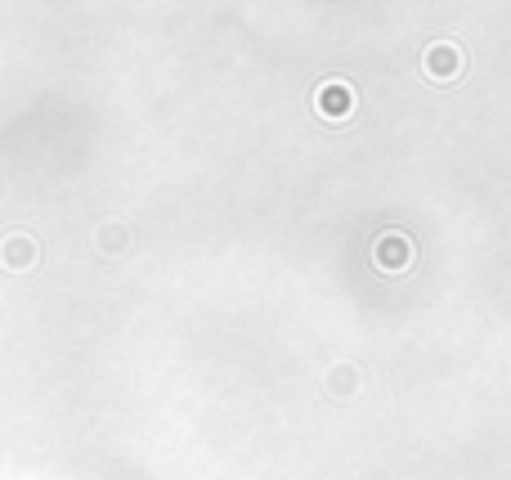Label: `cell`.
I'll return each mask as SVG.
<instances>
[{
  "mask_svg": "<svg viewBox=\"0 0 511 480\" xmlns=\"http://www.w3.org/2000/svg\"><path fill=\"white\" fill-rule=\"evenodd\" d=\"M426 68H431V72H454V68H458L454 46H440V50H431V54H426Z\"/></svg>",
  "mask_w": 511,
  "mask_h": 480,
  "instance_id": "3",
  "label": "cell"
},
{
  "mask_svg": "<svg viewBox=\"0 0 511 480\" xmlns=\"http://www.w3.org/2000/svg\"><path fill=\"white\" fill-rule=\"evenodd\" d=\"M350 86H341V81H332V86H323L318 90V112H350Z\"/></svg>",
  "mask_w": 511,
  "mask_h": 480,
  "instance_id": "2",
  "label": "cell"
},
{
  "mask_svg": "<svg viewBox=\"0 0 511 480\" xmlns=\"http://www.w3.org/2000/svg\"><path fill=\"white\" fill-rule=\"evenodd\" d=\"M395 261H400V269L409 266V243H404V234H386V243L377 247V266L381 269H395Z\"/></svg>",
  "mask_w": 511,
  "mask_h": 480,
  "instance_id": "1",
  "label": "cell"
}]
</instances>
